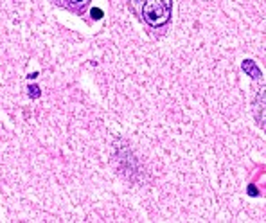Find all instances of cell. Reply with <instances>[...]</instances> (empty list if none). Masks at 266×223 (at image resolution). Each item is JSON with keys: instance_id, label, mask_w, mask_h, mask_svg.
I'll return each mask as SVG.
<instances>
[{"instance_id": "6", "label": "cell", "mask_w": 266, "mask_h": 223, "mask_svg": "<svg viewBox=\"0 0 266 223\" xmlns=\"http://www.w3.org/2000/svg\"><path fill=\"white\" fill-rule=\"evenodd\" d=\"M92 16H94L95 20H99L101 16H103V11H99L97 7H94V9H92Z\"/></svg>"}, {"instance_id": "3", "label": "cell", "mask_w": 266, "mask_h": 223, "mask_svg": "<svg viewBox=\"0 0 266 223\" xmlns=\"http://www.w3.org/2000/svg\"><path fill=\"white\" fill-rule=\"evenodd\" d=\"M241 69H243V72H245V74H248L252 79H261L263 72H261V69L256 65V62H254V60H245V62L241 63Z\"/></svg>"}, {"instance_id": "2", "label": "cell", "mask_w": 266, "mask_h": 223, "mask_svg": "<svg viewBox=\"0 0 266 223\" xmlns=\"http://www.w3.org/2000/svg\"><path fill=\"white\" fill-rule=\"evenodd\" d=\"M254 114H256L257 124H261L266 130V86H263L261 90L256 94V101H254Z\"/></svg>"}, {"instance_id": "4", "label": "cell", "mask_w": 266, "mask_h": 223, "mask_svg": "<svg viewBox=\"0 0 266 223\" xmlns=\"http://www.w3.org/2000/svg\"><path fill=\"white\" fill-rule=\"evenodd\" d=\"M27 92H29V95H31V97H34V99H36V97H40V88L36 85H31L27 88Z\"/></svg>"}, {"instance_id": "5", "label": "cell", "mask_w": 266, "mask_h": 223, "mask_svg": "<svg viewBox=\"0 0 266 223\" xmlns=\"http://www.w3.org/2000/svg\"><path fill=\"white\" fill-rule=\"evenodd\" d=\"M85 2H88V0H66V4H70L72 7H79V5H83Z\"/></svg>"}, {"instance_id": "7", "label": "cell", "mask_w": 266, "mask_h": 223, "mask_svg": "<svg viewBox=\"0 0 266 223\" xmlns=\"http://www.w3.org/2000/svg\"><path fill=\"white\" fill-rule=\"evenodd\" d=\"M248 195H250V196H257V191H256V187H254V185H250V187H248Z\"/></svg>"}, {"instance_id": "1", "label": "cell", "mask_w": 266, "mask_h": 223, "mask_svg": "<svg viewBox=\"0 0 266 223\" xmlns=\"http://www.w3.org/2000/svg\"><path fill=\"white\" fill-rule=\"evenodd\" d=\"M173 0H144L140 16L147 25L162 27L171 20Z\"/></svg>"}]
</instances>
